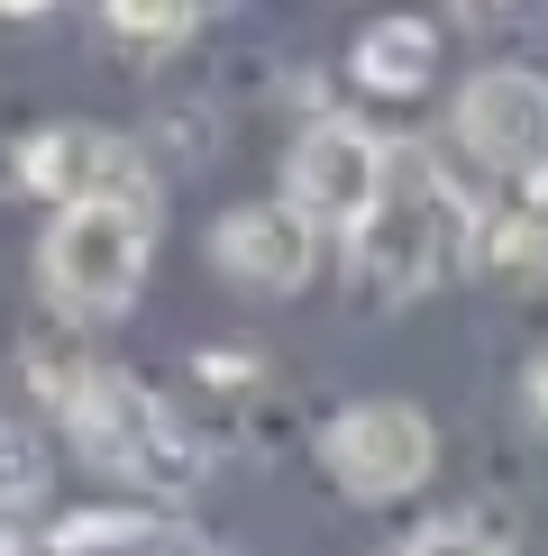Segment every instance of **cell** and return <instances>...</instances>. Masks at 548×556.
<instances>
[{"label": "cell", "instance_id": "obj_2", "mask_svg": "<svg viewBox=\"0 0 548 556\" xmlns=\"http://www.w3.org/2000/svg\"><path fill=\"white\" fill-rule=\"evenodd\" d=\"M147 256H155V201H55V228L37 247V283L64 319H120L147 292Z\"/></svg>", "mask_w": 548, "mask_h": 556}, {"label": "cell", "instance_id": "obj_16", "mask_svg": "<svg viewBox=\"0 0 548 556\" xmlns=\"http://www.w3.org/2000/svg\"><path fill=\"white\" fill-rule=\"evenodd\" d=\"M192 10H201V18H211V10H228V0H192Z\"/></svg>", "mask_w": 548, "mask_h": 556}, {"label": "cell", "instance_id": "obj_1", "mask_svg": "<svg viewBox=\"0 0 548 556\" xmlns=\"http://www.w3.org/2000/svg\"><path fill=\"white\" fill-rule=\"evenodd\" d=\"M55 410H64V429H74V447L91 456V466L137 483V493H183V483H201V438L183 429L137 375L74 365V375L55 383Z\"/></svg>", "mask_w": 548, "mask_h": 556}, {"label": "cell", "instance_id": "obj_6", "mask_svg": "<svg viewBox=\"0 0 548 556\" xmlns=\"http://www.w3.org/2000/svg\"><path fill=\"white\" fill-rule=\"evenodd\" d=\"M457 147L485 174H539L548 165V83L521 64H494L457 91Z\"/></svg>", "mask_w": 548, "mask_h": 556}, {"label": "cell", "instance_id": "obj_5", "mask_svg": "<svg viewBox=\"0 0 548 556\" xmlns=\"http://www.w3.org/2000/svg\"><path fill=\"white\" fill-rule=\"evenodd\" d=\"M375 192H384V137L375 128H357V119H311L302 137H292V155H284V201L302 211L311 228H348L375 211Z\"/></svg>", "mask_w": 548, "mask_h": 556}, {"label": "cell", "instance_id": "obj_11", "mask_svg": "<svg viewBox=\"0 0 548 556\" xmlns=\"http://www.w3.org/2000/svg\"><path fill=\"white\" fill-rule=\"evenodd\" d=\"M101 18H110V37H128V46H155V55H165V46H183L192 37V0H101Z\"/></svg>", "mask_w": 548, "mask_h": 556}, {"label": "cell", "instance_id": "obj_8", "mask_svg": "<svg viewBox=\"0 0 548 556\" xmlns=\"http://www.w3.org/2000/svg\"><path fill=\"white\" fill-rule=\"evenodd\" d=\"M18 182H28V192H46V201H110V192L155 201V192H147V165H137L128 137L83 128V119L37 128L28 147H18Z\"/></svg>", "mask_w": 548, "mask_h": 556}, {"label": "cell", "instance_id": "obj_12", "mask_svg": "<svg viewBox=\"0 0 548 556\" xmlns=\"http://www.w3.org/2000/svg\"><path fill=\"white\" fill-rule=\"evenodd\" d=\"M28 493H37V456H28V438L0 420V511H18Z\"/></svg>", "mask_w": 548, "mask_h": 556}, {"label": "cell", "instance_id": "obj_14", "mask_svg": "<svg viewBox=\"0 0 548 556\" xmlns=\"http://www.w3.org/2000/svg\"><path fill=\"white\" fill-rule=\"evenodd\" d=\"M521 392H531V420L548 429V346H539V356H531V383H521Z\"/></svg>", "mask_w": 548, "mask_h": 556}, {"label": "cell", "instance_id": "obj_7", "mask_svg": "<svg viewBox=\"0 0 548 556\" xmlns=\"http://www.w3.org/2000/svg\"><path fill=\"white\" fill-rule=\"evenodd\" d=\"M211 265H220L238 292L284 301V292L311 283V265H320V228L292 211V201H238V211L211 228Z\"/></svg>", "mask_w": 548, "mask_h": 556}, {"label": "cell", "instance_id": "obj_15", "mask_svg": "<svg viewBox=\"0 0 548 556\" xmlns=\"http://www.w3.org/2000/svg\"><path fill=\"white\" fill-rule=\"evenodd\" d=\"M0 10H10V18H37V10H46V0H0Z\"/></svg>", "mask_w": 548, "mask_h": 556}, {"label": "cell", "instance_id": "obj_10", "mask_svg": "<svg viewBox=\"0 0 548 556\" xmlns=\"http://www.w3.org/2000/svg\"><path fill=\"white\" fill-rule=\"evenodd\" d=\"M55 547L64 556H137V547H192V539L155 511H74V520H55Z\"/></svg>", "mask_w": 548, "mask_h": 556}, {"label": "cell", "instance_id": "obj_13", "mask_svg": "<svg viewBox=\"0 0 548 556\" xmlns=\"http://www.w3.org/2000/svg\"><path fill=\"white\" fill-rule=\"evenodd\" d=\"M394 556H512V547H494V539H475V529H429V539H411Z\"/></svg>", "mask_w": 548, "mask_h": 556}, {"label": "cell", "instance_id": "obj_9", "mask_svg": "<svg viewBox=\"0 0 548 556\" xmlns=\"http://www.w3.org/2000/svg\"><path fill=\"white\" fill-rule=\"evenodd\" d=\"M348 74L365 91H384V101H411V91L439 74V28H429V18H375V28L357 37Z\"/></svg>", "mask_w": 548, "mask_h": 556}, {"label": "cell", "instance_id": "obj_3", "mask_svg": "<svg viewBox=\"0 0 548 556\" xmlns=\"http://www.w3.org/2000/svg\"><path fill=\"white\" fill-rule=\"evenodd\" d=\"M466 228H475V211L439 182L429 155H394L384 147V192H375V211H365L348 238H357L365 283H375L384 301H411V292H429L448 274V256H466Z\"/></svg>", "mask_w": 548, "mask_h": 556}, {"label": "cell", "instance_id": "obj_4", "mask_svg": "<svg viewBox=\"0 0 548 556\" xmlns=\"http://www.w3.org/2000/svg\"><path fill=\"white\" fill-rule=\"evenodd\" d=\"M320 466L338 475L348 502H402L421 493L429 466H439V429L421 420L411 402H357L320 429Z\"/></svg>", "mask_w": 548, "mask_h": 556}]
</instances>
